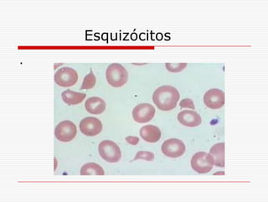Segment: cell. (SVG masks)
Returning a JSON list of instances; mask_svg holds the SVG:
<instances>
[{
  "instance_id": "21",
  "label": "cell",
  "mask_w": 268,
  "mask_h": 202,
  "mask_svg": "<svg viewBox=\"0 0 268 202\" xmlns=\"http://www.w3.org/2000/svg\"><path fill=\"white\" fill-rule=\"evenodd\" d=\"M125 140L127 141L129 144H131V145H137V144L139 143V138H138V137H133V136H131V137H127V138H125Z\"/></svg>"
},
{
  "instance_id": "20",
  "label": "cell",
  "mask_w": 268,
  "mask_h": 202,
  "mask_svg": "<svg viewBox=\"0 0 268 202\" xmlns=\"http://www.w3.org/2000/svg\"><path fill=\"white\" fill-rule=\"evenodd\" d=\"M179 107H180V108H188V109H191L193 111L195 109L194 101L192 100L191 98H189L182 99L180 101V103H179Z\"/></svg>"
},
{
  "instance_id": "2",
  "label": "cell",
  "mask_w": 268,
  "mask_h": 202,
  "mask_svg": "<svg viewBox=\"0 0 268 202\" xmlns=\"http://www.w3.org/2000/svg\"><path fill=\"white\" fill-rule=\"evenodd\" d=\"M106 78L112 87L120 88L128 83V72L120 63H113L107 67Z\"/></svg>"
},
{
  "instance_id": "15",
  "label": "cell",
  "mask_w": 268,
  "mask_h": 202,
  "mask_svg": "<svg viewBox=\"0 0 268 202\" xmlns=\"http://www.w3.org/2000/svg\"><path fill=\"white\" fill-rule=\"evenodd\" d=\"M87 97V94L84 93H80V92H75V91L67 90L64 91L62 93V98L66 104L68 106H76L82 103Z\"/></svg>"
},
{
  "instance_id": "4",
  "label": "cell",
  "mask_w": 268,
  "mask_h": 202,
  "mask_svg": "<svg viewBox=\"0 0 268 202\" xmlns=\"http://www.w3.org/2000/svg\"><path fill=\"white\" fill-rule=\"evenodd\" d=\"M191 168L198 174H208L214 168V163L209 153L198 152L194 153L190 161Z\"/></svg>"
},
{
  "instance_id": "22",
  "label": "cell",
  "mask_w": 268,
  "mask_h": 202,
  "mask_svg": "<svg viewBox=\"0 0 268 202\" xmlns=\"http://www.w3.org/2000/svg\"><path fill=\"white\" fill-rule=\"evenodd\" d=\"M213 175H225V172L224 171H219L216 172V173H214Z\"/></svg>"
},
{
  "instance_id": "8",
  "label": "cell",
  "mask_w": 268,
  "mask_h": 202,
  "mask_svg": "<svg viewBox=\"0 0 268 202\" xmlns=\"http://www.w3.org/2000/svg\"><path fill=\"white\" fill-rule=\"evenodd\" d=\"M225 92L219 88H210L204 95V103L209 109H221L225 105Z\"/></svg>"
},
{
  "instance_id": "19",
  "label": "cell",
  "mask_w": 268,
  "mask_h": 202,
  "mask_svg": "<svg viewBox=\"0 0 268 202\" xmlns=\"http://www.w3.org/2000/svg\"><path fill=\"white\" fill-rule=\"evenodd\" d=\"M166 69L171 73H179L187 67V63H166Z\"/></svg>"
},
{
  "instance_id": "18",
  "label": "cell",
  "mask_w": 268,
  "mask_h": 202,
  "mask_svg": "<svg viewBox=\"0 0 268 202\" xmlns=\"http://www.w3.org/2000/svg\"><path fill=\"white\" fill-rule=\"evenodd\" d=\"M155 158V154L152 152L148 151H139L136 154L135 158H133V161L139 160L143 159L146 161H153Z\"/></svg>"
},
{
  "instance_id": "13",
  "label": "cell",
  "mask_w": 268,
  "mask_h": 202,
  "mask_svg": "<svg viewBox=\"0 0 268 202\" xmlns=\"http://www.w3.org/2000/svg\"><path fill=\"white\" fill-rule=\"evenodd\" d=\"M85 108L90 114L100 115L103 113L107 108L104 99L100 97H91L85 102Z\"/></svg>"
},
{
  "instance_id": "16",
  "label": "cell",
  "mask_w": 268,
  "mask_h": 202,
  "mask_svg": "<svg viewBox=\"0 0 268 202\" xmlns=\"http://www.w3.org/2000/svg\"><path fill=\"white\" fill-rule=\"evenodd\" d=\"M81 175H104V169L96 163H85L80 171Z\"/></svg>"
},
{
  "instance_id": "17",
  "label": "cell",
  "mask_w": 268,
  "mask_h": 202,
  "mask_svg": "<svg viewBox=\"0 0 268 202\" xmlns=\"http://www.w3.org/2000/svg\"><path fill=\"white\" fill-rule=\"evenodd\" d=\"M96 83H97L96 75L93 73L92 68H90V73L83 79L82 86H81V89H83V90L92 89V88H94Z\"/></svg>"
},
{
  "instance_id": "5",
  "label": "cell",
  "mask_w": 268,
  "mask_h": 202,
  "mask_svg": "<svg viewBox=\"0 0 268 202\" xmlns=\"http://www.w3.org/2000/svg\"><path fill=\"white\" fill-rule=\"evenodd\" d=\"M77 134V126L71 121H63L57 125L55 129V136L57 140L62 143H69Z\"/></svg>"
},
{
  "instance_id": "11",
  "label": "cell",
  "mask_w": 268,
  "mask_h": 202,
  "mask_svg": "<svg viewBox=\"0 0 268 202\" xmlns=\"http://www.w3.org/2000/svg\"><path fill=\"white\" fill-rule=\"evenodd\" d=\"M178 121L180 124L188 127H198L202 123L200 115L193 110L192 111L185 110V111L179 112L178 114Z\"/></svg>"
},
{
  "instance_id": "12",
  "label": "cell",
  "mask_w": 268,
  "mask_h": 202,
  "mask_svg": "<svg viewBox=\"0 0 268 202\" xmlns=\"http://www.w3.org/2000/svg\"><path fill=\"white\" fill-rule=\"evenodd\" d=\"M214 166L225 168V143H219L212 146L209 152Z\"/></svg>"
},
{
  "instance_id": "6",
  "label": "cell",
  "mask_w": 268,
  "mask_h": 202,
  "mask_svg": "<svg viewBox=\"0 0 268 202\" xmlns=\"http://www.w3.org/2000/svg\"><path fill=\"white\" fill-rule=\"evenodd\" d=\"M161 150L168 158H178L184 155L186 151V146L180 139L170 138L164 142Z\"/></svg>"
},
{
  "instance_id": "10",
  "label": "cell",
  "mask_w": 268,
  "mask_h": 202,
  "mask_svg": "<svg viewBox=\"0 0 268 202\" xmlns=\"http://www.w3.org/2000/svg\"><path fill=\"white\" fill-rule=\"evenodd\" d=\"M79 127L82 134L87 137H95L102 132L103 126L99 119L96 117H88L82 120Z\"/></svg>"
},
{
  "instance_id": "3",
  "label": "cell",
  "mask_w": 268,
  "mask_h": 202,
  "mask_svg": "<svg viewBox=\"0 0 268 202\" xmlns=\"http://www.w3.org/2000/svg\"><path fill=\"white\" fill-rule=\"evenodd\" d=\"M98 152L101 157L107 163H118L122 158V152L117 143L113 141L104 140L98 145Z\"/></svg>"
},
{
  "instance_id": "23",
  "label": "cell",
  "mask_w": 268,
  "mask_h": 202,
  "mask_svg": "<svg viewBox=\"0 0 268 202\" xmlns=\"http://www.w3.org/2000/svg\"><path fill=\"white\" fill-rule=\"evenodd\" d=\"M55 163H56V166H55V170H57V159L55 158Z\"/></svg>"
},
{
  "instance_id": "9",
  "label": "cell",
  "mask_w": 268,
  "mask_h": 202,
  "mask_svg": "<svg viewBox=\"0 0 268 202\" xmlns=\"http://www.w3.org/2000/svg\"><path fill=\"white\" fill-rule=\"evenodd\" d=\"M156 110L153 106L148 103H142L133 108V118L137 123H147L150 122L155 116Z\"/></svg>"
},
{
  "instance_id": "1",
  "label": "cell",
  "mask_w": 268,
  "mask_h": 202,
  "mask_svg": "<svg viewBox=\"0 0 268 202\" xmlns=\"http://www.w3.org/2000/svg\"><path fill=\"white\" fill-rule=\"evenodd\" d=\"M179 98V90L171 85L160 86L153 93V103L163 112H169L176 108Z\"/></svg>"
},
{
  "instance_id": "7",
  "label": "cell",
  "mask_w": 268,
  "mask_h": 202,
  "mask_svg": "<svg viewBox=\"0 0 268 202\" xmlns=\"http://www.w3.org/2000/svg\"><path fill=\"white\" fill-rule=\"evenodd\" d=\"M54 79L57 85L68 88L77 83L78 80V74L74 68L68 67H62L55 73Z\"/></svg>"
},
{
  "instance_id": "14",
  "label": "cell",
  "mask_w": 268,
  "mask_h": 202,
  "mask_svg": "<svg viewBox=\"0 0 268 202\" xmlns=\"http://www.w3.org/2000/svg\"><path fill=\"white\" fill-rule=\"evenodd\" d=\"M139 134L143 140L149 143H157L161 138L160 129L154 125H147L142 127Z\"/></svg>"
}]
</instances>
